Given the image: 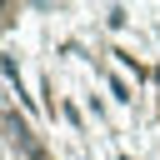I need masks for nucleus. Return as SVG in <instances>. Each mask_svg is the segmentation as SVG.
<instances>
[{
	"label": "nucleus",
	"mask_w": 160,
	"mask_h": 160,
	"mask_svg": "<svg viewBox=\"0 0 160 160\" xmlns=\"http://www.w3.org/2000/svg\"><path fill=\"white\" fill-rule=\"evenodd\" d=\"M0 15H5V0H0Z\"/></svg>",
	"instance_id": "nucleus-2"
},
{
	"label": "nucleus",
	"mask_w": 160,
	"mask_h": 160,
	"mask_svg": "<svg viewBox=\"0 0 160 160\" xmlns=\"http://www.w3.org/2000/svg\"><path fill=\"white\" fill-rule=\"evenodd\" d=\"M5 135H10V140H15V145H20V150H25V160H50V155H45V150H40V145H35V135H30V130H25V120H20V115H15V110H10V115H5Z\"/></svg>",
	"instance_id": "nucleus-1"
}]
</instances>
